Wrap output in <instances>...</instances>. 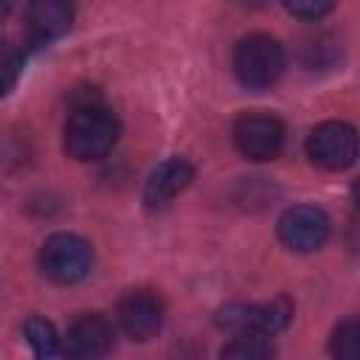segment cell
Instances as JSON below:
<instances>
[{
	"label": "cell",
	"mask_w": 360,
	"mask_h": 360,
	"mask_svg": "<svg viewBox=\"0 0 360 360\" xmlns=\"http://www.w3.org/2000/svg\"><path fill=\"white\" fill-rule=\"evenodd\" d=\"M118 132H121L118 115L107 104L87 98L79 107H73V112L68 115L65 129H62V146L68 158L79 163H90L112 152Z\"/></svg>",
	"instance_id": "1"
},
{
	"label": "cell",
	"mask_w": 360,
	"mask_h": 360,
	"mask_svg": "<svg viewBox=\"0 0 360 360\" xmlns=\"http://www.w3.org/2000/svg\"><path fill=\"white\" fill-rule=\"evenodd\" d=\"M284 65L287 56L281 42L262 31L242 37L233 51V73L245 90H270L281 79Z\"/></svg>",
	"instance_id": "2"
},
{
	"label": "cell",
	"mask_w": 360,
	"mask_h": 360,
	"mask_svg": "<svg viewBox=\"0 0 360 360\" xmlns=\"http://www.w3.org/2000/svg\"><path fill=\"white\" fill-rule=\"evenodd\" d=\"M39 270L53 284H76L93 270V245L70 231H56L39 245Z\"/></svg>",
	"instance_id": "3"
},
{
	"label": "cell",
	"mask_w": 360,
	"mask_h": 360,
	"mask_svg": "<svg viewBox=\"0 0 360 360\" xmlns=\"http://www.w3.org/2000/svg\"><path fill=\"white\" fill-rule=\"evenodd\" d=\"M233 146L245 160L253 163H264V160H276L284 149V124L262 110H250L242 112L233 121Z\"/></svg>",
	"instance_id": "4"
},
{
	"label": "cell",
	"mask_w": 360,
	"mask_h": 360,
	"mask_svg": "<svg viewBox=\"0 0 360 360\" xmlns=\"http://www.w3.org/2000/svg\"><path fill=\"white\" fill-rule=\"evenodd\" d=\"M276 233L284 248H290L295 253H312L326 245V239L332 233V219L323 208L298 202V205H290L281 211V217L276 219Z\"/></svg>",
	"instance_id": "5"
},
{
	"label": "cell",
	"mask_w": 360,
	"mask_h": 360,
	"mask_svg": "<svg viewBox=\"0 0 360 360\" xmlns=\"http://www.w3.org/2000/svg\"><path fill=\"white\" fill-rule=\"evenodd\" d=\"M307 158L323 172H343L357 158V129L346 121H323L307 135Z\"/></svg>",
	"instance_id": "6"
},
{
	"label": "cell",
	"mask_w": 360,
	"mask_h": 360,
	"mask_svg": "<svg viewBox=\"0 0 360 360\" xmlns=\"http://www.w3.org/2000/svg\"><path fill=\"white\" fill-rule=\"evenodd\" d=\"M163 315H166L163 298L149 287L124 290V295L118 298V307H115L118 326L124 329L127 338H132L138 343L158 338V332L163 329Z\"/></svg>",
	"instance_id": "7"
},
{
	"label": "cell",
	"mask_w": 360,
	"mask_h": 360,
	"mask_svg": "<svg viewBox=\"0 0 360 360\" xmlns=\"http://www.w3.org/2000/svg\"><path fill=\"white\" fill-rule=\"evenodd\" d=\"M290 318H292V301L287 295H276L264 304H228L225 309H219L217 323L233 332H262L273 338L290 323Z\"/></svg>",
	"instance_id": "8"
},
{
	"label": "cell",
	"mask_w": 360,
	"mask_h": 360,
	"mask_svg": "<svg viewBox=\"0 0 360 360\" xmlns=\"http://www.w3.org/2000/svg\"><path fill=\"white\" fill-rule=\"evenodd\" d=\"M112 323L101 312H82L70 321L68 335L62 338L70 360H104L112 352Z\"/></svg>",
	"instance_id": "9"
},
{
	"label": "cell",
	"mask_w": 360,
	"mask_h": 360,
	"mask_svg": "<svg viewBox=\"0 0 360 360\" xmlns=\"http://www.w3.org/2000/svg\"><path fill=\"white\" fill-rule=\"evenodd\" d=\"M191 180H194V166L188 158L172 155V158L160 160L143 183V194H141L143 208L146 211H163L166 205H172V200L177 194H183L191 186Z\"/></svg>",
	"instance_id": "10"
},
{
	"label": "cell",
	"mask_w": 360,
	"mask_h": 360,
	"mask_svg": "<svg viewBox=\"0 0 360 360\" xmlns=\"http://www.w3.org/2000/svg\"><path fill=\"white\" fill-rule=\"evenodd\" d=\"M70 22H73V8L59 0H39L25 6L22 11L25 37L31 45H39V48L65 37L70 31Z\"/></svg>",
	"instance_id": "11"
},
{
	"label": "cell",
	"mask_w": 360,
	"mask_h": 360,
	"mask_svg": "<svg viewBox=\"0 0 360 360\" xmlns=\"http://www.w3.org/2000/svg\"><path fill=\"white\" fill-rule=\"evenodd\" d=\"M22 335L31 346L34 360H70L56 326L42 315H28L22 323Z\"/></svg>",
	"instance_id": "12"
},
{
	"label": "cell",
	"mask_w": 360,
	"mask_h": 360,
	"mask_svg": "<svg viewBox=\"0 0 360 360\" xmlns=\"http://www.w3.org/2000/svg\"><path fill=\"white\" fill-rule=\"evenodd\" d=\"M273 340L262 332H236L219 349V360H273Z\"/></svg>",
	"instance_id": "13"
},
{
	"label": "cell",
	"mask_w": 360,
	"mask_h": 360,
	"mask_svg": "<svg viewBox=\"0 0 360 360\" xmlns=\"http://www.w3.org/2000/svg\"><path fill=\"white\" fill-rule=\"evenodd\" d=\"M329 354L332 360H357L360 354V323L357 318H343L335 323L329 335Z\"/></svg>",
	"instance_id": "14"
},
{
	"label": "cell",
	"mask_w": 360,
	"mask_h": 360,
	"mask_svg": "<svg viewBox=\"0 0 360 360\" xmlns=\"http://www.w3.org/2000/svg\"><path fill=\"white\" fill-rule=\"evenodd\" d=\"M25 68V53L14 39H0V98L8 96Z\"/></svg>",
	"instance_id": "15"
},
{
	"label": "cell",
	"mask_w": 360,
	"mask_h": 360,
	"mask_svg": "<svg viewBox=\"0 0 360 360\" xmlns=\"http://www.w3.org/2000/svg\"><path fill=\"white\" fill-rule=\"evenodd\" d=\"M335 6L332 3H321V0H309V3H287V11L298 20H307V22H315L321 17H326Z\"/></svg>",
	"instance_id": "16"
},
{
	"label": "cell",
	"mask_w": 360,
	"mask_h": 360,
	"mask_svg": "<svg viewBox=\"0 0 360 360\" xmlns=\"http://www.w3.org/2000/svg\"><path fill=\"white\" fill-rule=\"evenodd\" d=\"M8 11H11V6H8V3H0V22L8 17Z\"/></svg>",
	"instance_id": "17"
}]
</instances>
